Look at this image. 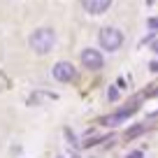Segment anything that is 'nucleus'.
<instances>
[{"mask_svg": "<svg viewBox=\"0 0 158 158\" xmlns=\"http://www.w3.org/2000/svg\"><path fill=\"white\" fill-rule=\"evenodd\" d=\"M54 42H56V35H54L51 28H37L30 35V49L35 54H49Z\"/></svg>", "mask_w": 158, "mask_h": 158, "instance_id": "1", "label": "nucleus"}, {"mask_svg": "<svg viewBox=\"0 0 158 158\" xmlns=\"http://www.w3.org/2000/svg\"><path fill=\"white\" fill-rule=\"evenodd\" d=\"M98 37H100V44H102V49H107V51H116L118 47L123 44V33H121L118 28H112V26L102 28Z\"/></svg>", "mask_w": 158, "mask_h": 158, "instance_id": "2", "label": "nucleus"}, {"mask_svg": "<svg viewBox=\"0 0 158 158\" xmlns=\"http://www.w3.org/2000/svg\"><path fill=\"white\" fill-rule=\"evenodd\" d=\"M81 65L95 72V70H100L105 65V58H102V54L95 51V49H84L81 51Z\"/></svg>", "mask_w": 158, "mask_h": 158, "instance_id": "3", "label": "nucleus"}, {"mask_svg": "<svg viewBox=\"0 0 158 158\" xmlns=\"http://www.w3.org/2000/svg\"><path fill=\"white\" fill-rule=\"evenodd\" d=\"M74 74H77V70H74L72 63H56L54 65V79H58V81H72Z\"/></svg>", "mask_w": 158, "mask_h": 158, "instance_id": "4", "label": "nucleus"}, {"mask_svg": "<svg viewBox=\"0 0 158 158\" xmlns=\"http://www.w3.org/2000/svg\"><path fill=\"white\" fill-rule=\"evenodd\" d=\"M133 112H135V105H130V107H123L121 112L112 114V116H105V118H102V123H105V126H116V123H121V121H126V118H128Z\"/></svg>", "mask_w": 158, "mask_h": 158, "instance_id": "5", "label": "nucleus"}, {"mask_svg": "<svg viewBox=\"0 0 158 158\" xmlns=\"http://www.w3.org/2000/svg\"><path fill=\"white\" fill-rule=\"evenodd\" d=\"M81 2H84L86 12H91V14H102L112 5V0H81Z\"/></svg>", "mask_w": 158, "mask_h": 158, "instance_id": "6", "label": "nucleus"}, {"mask_svg": "<svg viewBox=\"0 0 158 158\" xmlns=\"http://www.w3.org/2000/svg\"><path fill=\"white\" fill-rule=\"evenodd\" d=\"M142 133H144V126H135V128L128 130V137H137V135H142Z\"/></svg>", "mask_w": 158, "mask_h": 158, "instance_id": "7", "label": "nucleus"}, {"mask_svg": "<svg viewBox=\"0 0 158 158\" xmlns=\"http://www.w3.org/2000/svg\"><path fill=\"white\" fill-rule=\"evenodd\" d=\"M107 98H109V100H116V98H118V91H116V89H114V86H112V89H109V93H107Z\"/></svg>", "mask_w": 158, "mask_h": 158, "instance_id": "8", "label": "nucleus"}, {"mask_svg": "<svg viewBox=\"0 0 158 158\" xmlns=\"http://www.w3.org/2000/svg\"><path fill=\"white\" fill-rule=\"evenodd\" d=\"M128 158H144V153H142V151H130Z\"/></svg>", "mask_w": 158, "mask_h": 158, "instance_id": "9", "label": "nucleus"}, {"mask_svg": "<svg viewBox=\"0 0 158 158\" xmlns=\"http://www.w3.org/2000/svg\"><path fill=\"white\" fill-rule=\"evenodd\" d=\"M149 28H158V16L156 19H149Z\"/></svg>", "mask_w": 158, "mask_h": 158, "instance_id": "10", "label": "nucleus"}, {"mask_svg": "<svg viewBox=\"0 0 158 158\" xmlns=\"http://www.w3.org/2000/svg\"><path fill=\"white\" fill-rule=\"evenodd\" d=\"M151 49H153V51L158 54V40H153V42H151Z\"/></svg>", "mask_w": 158, "mask_h": 158, "instance_id": "11", "label": "nucleus"}, {"mask_svg": "<svg viewBox=\"0 0 158 158\" xmlns=\"http://www.w3.org/2000/svg\"><path fill=\"white\" fill-rule=\"evenodd\" d=\"M72 158H77V156H72Z\"/></svg>", "mask_w": 158, "mask_h": 158, "instance_id": "12", "label": "nucleus"}]
</instances>
